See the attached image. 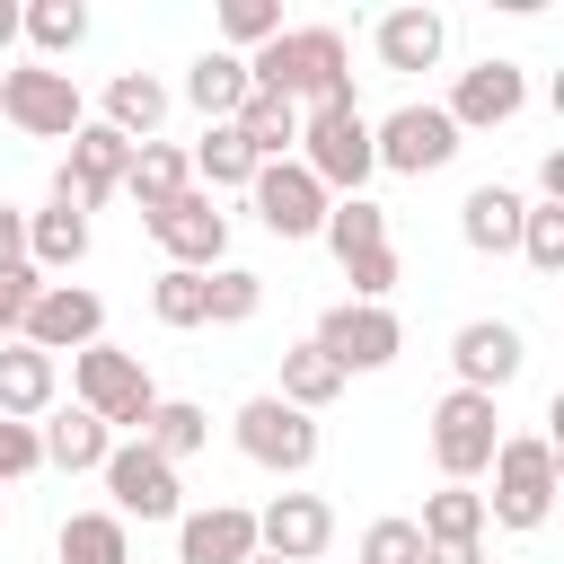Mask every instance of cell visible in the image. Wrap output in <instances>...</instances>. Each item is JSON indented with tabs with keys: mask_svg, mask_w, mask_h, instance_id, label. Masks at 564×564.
Listing matches in <instances>:
<instances>
[{
	"mask_svg": "<svg viewBox=\"0 0 564 564\" xmlns=\"http://www.w3.org/2000/svg\"><path fill=\"white\" fill-rule=\"evenodd\" d=\"M247 88L282 106H326V97H352V53L335 26H282L264 53H247Z\"/></svg>",
	"mask_w": 564,
	"mask_h": 564,
	"instance_id": "cell-1",
	"label": "cell"
},
{
	"mask_svg": "<svg viewBox=\"0 0 564 564\" xmlns=\"http://www.w3.org/2000/svg\"><path fill=\"white\" fill-rule=\"evenodd\" d=\"M485 476H494V494H485V520H494V529H520V538H529V529H546L555 485H564V476H555V441H546V432H502V449H494V467H485Z\"/></svg>",
	"mask_w": 564,
	"mask_h": 564,
	"instance_id": "cell-2",
	"label": "cell"
},
{
	"mask_svg": "<svg viewBox=\"0 0 564 564\" xmlns=\"http://www.w3.org/2000/svg\"><path fill=\"white\" fill-rule=\"evenodd\" d=\"M300 167H308L335 203H344V194H361V185H370V167H379V159H370V115H361L352 97L308 106V115H300Z\"/></svg>",
	"mask_w": 564,
	"mask_h": 564,
	"instance_id": "cell-3",
	"label": "cell"
},
{
	"mask_svg": "<svg viewBox=\"0 0 564 564\" xmlns=\"http://www.w3.org/2000/svg\"><path fill=\"white\" fill-rule=\"evenodd\" d=\"M70 397H79V414H97L106 432H132V441H141V423H150V405H159L150 370H141L123 344H88V352H70Z\"/></svg>",
	"mask_w": 564,
	"mask_h": 564,
	"instance_id": "cell-4",
	"label": "cell"
},
{
	"mask_svg": "<svg viewBox=\"0 0 564 564\" xmlns=\"http://www.w3.org/2000/svg\"><path fill=\"white\" fill-rule=\"evenodd\" d=\"M494 449H502V414H494V397L449 388V397L432 405V458H441V476H449V485H476V476L494 467Z\"/></svg>",
	"mask_w": 564,
	"mask_h": 564,
	"instance_id": "cell-5",
	"label": "cell"
},
{
	"mask_svg": "<svg viewBox=\"0 0 564 564\" xmlns=\"http://www.w3.org/2000/svg\"><path fill=\"white\" fill-rule=\"evenodd\" d=\"M229 432H238V449H247L264 476H308V467H317V414H300V405H282V397H247V405L229 414Z\"/></svg>",
	"mask_w": 564,
	"mask_h": 564,
	"instance_id": "cell-6",
	"label": "cell"
},
{
	"mask_svg": "<svg viewBox=\"0 0 564 564\" xmlns=\"http://www.w3.org/2000/svg\"><path fill=\"white\" fill-rule=\"evenodd\" d=\"M0 115H9L18 132H35V141H70V132L88 123L70 70H53V62H18V70H0Z\"/></svg>",
	"mask_w": 564,
	"mask_h": 564,
	"instance_id": "cell-7",
	"label": "cell"
},
{
	"mask_svg": "<svg viewBox=\"0 0 564 564\" xmlns=\"http://www.w3.org/2000/svg\"><path fill=\"white\" fill-rule=\"evenodd\" d=\"M370 159H379V167H397V176H432V167H449V159H458V123H449L441 106L405 97L397 115H379V123H370Z\"/></svg>",
	"mask_w": 564,
	"mask_h": 564,
	"instance_id": "cell-8",
	"label": "cell"
},
{
	"mask_svg": "<svg viewBox=\"0 0 564 564\" xmlns=\"http://www.w3.org/2000/svg\"><path fill=\"white\" fill-rule=\"evenodd\" d=\"M344 379L352 370H388L397 352H405V326H397V308H370V300H335L326 317H317V335H308Z\"/></svg>",
	"mask_w": 564,
	"mask_h": 564,
	"instance_id": "cell-9",
	"label": "cell"
},
{
	"mask_svg": "<svg viewBox=\"0 0 564 564\" xmlns=\"http://www.w3.org/2000/svg\"><path fill=\"white\" fill-rule=\"evenodd\" d=\"M132 150L141 141H123L115 123H79L70 132V159H62V176H53V203H70V212H97L106 194H123V167H132Z\"/></svg>",
	"mask_w": 564,
	"mask_h": 564,
	"instance_id": "cell-10",
	"label": "cell"
},
{
	"mask_svg": "<svg viewBox=\"0 0 564 564\" xmlns=\"http://www.w3.org/2000/svg\"><path fill=\"white\" fill-rule=\"evenodd\" d=\"M97 476H106V494H115V520H176V511H185V485H176V467H167L150 441H115Z\"/></svg>",
	"mask_w": 564,
	"mask_h": 564,
	"instance_id": "cell-11",
	"label": "cell"
},
{
	"mask_svg": "<svg viewBox=\"0 0 564 564\" xmlns=\"http://www.w3.org/2000/svg\"><path fill=\"white\" fill-rule=\"evenodd\" d=\"M18 344H35V352H88V344H106V300L88 282H44L35 308H26V326H18Z\"/></svg>",
	"mask_w": 564,
	"mask_h": 564,
	"instance_id": "cell-12",
	"label": "cell"
},
{
	"mask_svg": "<svg viewBox=\"0 0 564 564\" xmlns=\"http://www.w3.org/2000/svg\"><path fill=\"white\" fill-rule=\"evenodd\" d=\"M520 106H529V70L520 62H502V53H485L476 70H458V88H449V123L458 132H502V123H520Z\"/></svg>",
	"mask_w": 564,
	"mask_h": 564,
	"instance_id": "cell-13",
	"label": "cell"
},
{
	"mask_svg": "<svg viewBox=\"0 0 564 564\" xmlns=\"http://www.w3.org/2000/svg\"><path fill=\"white\" fill-rule=\"evenodd\" d=\"M141 229H150V238L167 247V264H185V273H212V264L229 256V212H220L203 185H194V194H176L167 212H150Z\"/></svg>",
	"mask_w": 564,
	"mask_h": 564,
	"instance_id": "cell-14",
	"label": "cell"
},
{
	"mask_svg": "<svg viewBox=\"0 0 564 564\" xmlns=\"http://www.w3.org/2000/svg\"><path fill=\"white\" fill-rule=\"evenodd\" d=\"M335 546V502L326 494H273L264 511H256V555H273V564H317Z\"/></svg>",
	"mask_w": 564,
	"mask_h": 564,
	"instance_id": "cell-15",
	"label": "cell"
},
{
	"mask_svg": "<svg viewBox=\"0 0 564 564\" xmlns=\"http://www.w3.org/2000/svg\"><path fill=\"white\" fill-rule=\"evenodd\" d=\"M247 194H256V220H264L273 238H317V229H326V203H335V194H326L300 159L256 167V185H247Z\"/></svg>",
	"mask_w": 564,
	"mask_h": 564,
	"instance_id": "cell-16",
	"label": "cell"
},
{
	"mask_svg": "<svg viewBox=\"0 0 564 564\" xmlns=\"http://www.w3.org/2000/svg\"><path fill=\"white\" fill-rule=\"evenodd\" d=\"M449 361H458V388L494 397V388H511V379H520L529 344H520V326H511V317H467V326L449 335Z\"/></svg>",
	"mask_w": 564,
	"mask_h": 564,
	"instance_id": "cell-17",
	"label": "cell"
},
{
	"mask_svg": "<svg viewBox=\"0 0 564 564\" xmlns=\"http://www.w3.org/2000/svg\"><path fill=\"white\" fill-rule=\"evenodd\" d=\"M247 555H256V511L247 502L176 511V564H247Z\"/></svg>",
	"mask_w": 564,
	"mask_h": 564,
	"instance_id": "cell-18",
	"label": "cell"
},
{
	"mask_svg": "<svg viewBox=\"0 0 564 564\" xmlns=\"http://www.w3.org/2000/svg\"><path fill=\"white\" fill-rule=\"evenodd\" d=\"M370 53H379V70H432V62L449 53V18H441V9H423V0H405V9H379V26H370Z\"/></svg>",
	"mask_w": 564,
	"mask_h": 564,
	"instance_id": "cell-19",
	"label": "cell"
},
{
	"mask_svg": "<svg viewBox=\"0 0 564 564\" xmlns=\"http://www.w3.org/2000/svg\"><path fill=\"white\" fill-rule=\"evenodd\" d=\"M520 212H529L520 185H476V194L458 203V238H467L476 256H520Z\"/></svg>",
	"mask_w": 564,
	"mask_h": 564,
	"instance_id": "cell-20",
	"label": "cell"
},
{
	"mask_svg": "<svg viewBox=\"0 0 564 564\" xmlns=\"http://www.w3.org/2000/svg\"><path fill=\"white\" fill-rule=\"evenodd\" d=\"M53 388H62L53 352H35V344H0V414H9V423L53 414Z\"/></svg>",
	"mask_w": 564,
	"mask_h": 564,
	"instance_id": "cell-21",
	"label": "cell"
},
{
	"mask_svg": "<svg viewBox=\"0 0 564 564\" xmlns=\"http://www.w3.org/2000/svg\"><path fill=\"white\" fill-rule=\"evenodd\" d=\"M123 194L141 203V220H150V212H167L176 194H194L185 150H176V141H141V150H132V167H123Z\"/></svg>",
	"mask_w": 564,
	"mask_h": 564,
	"instance_id": "cell-22",
	"label": "cell"
},
{
	"mask_svg": "<svg viewBox=\"0 0 564 564\" xmlns=\"http://www.w3.org/2000/svg\"><path fill=\"white\" fill-rule=\"evenodd\" d=\"M97 123H115L123 141H159V123H167V88L150 79V70H115L106 79V115Z\"/></svg>",
	"mask_w": 564,
	"mask_h": 564,
	"instance_id": "cell-23",
	"label": "cell"
},
{
	"mask_svg": "<svg viewBox=\"0 0 564 564\" xmlns=\"http://www.w3.org/2000/svg\"><path fill=\"white\" fill-rule=\"evenodd\" d=\"M185 167H194L203 194H238V185H256V150L238 141V123H203V141L185 150Z\"/></svg>",
	"mask_w": 564,
	"mask_h": 564,
	"instance_id": "cell-24",
	"label": "cell"
},
{
	"mask_svg": "<svg viewBox=\"0 0 564 564\" xmlns=\"http://www.w3.org/2000/svg\"><path fill=\"white\" fill-rule=\"evenodd\" d=\"M79 256H88V212H70V203L26 212V264L35 273H70Z\"/></svg>",
	"mask_w": 564,
	"mask_h": 564,
	"instance_id": "cell-25",
	"label": "cell"
},
{
	"mask_svg": "<svg viewBox=\"0 0 564 564\" xmlns=\"http://www.w3.org/2000/svg\"><path fill=\"white\" fill-rule=\"evenodd\" d=\"M35 441H44V467H62V476H88V467H106V449H115V432L97 423V414H53V423H35Z\"/></svg>",
	"mask_w": 564,
	"mask_h": 564,
	"instance_id": "cell-26",
	"label": "cell"
},
{
	"mask_svg": "<svg viewBox=\"0 0 564 564\" xmlns=\"http://www.w3.org/2000/svg\"><path fill=\"white\" fill-rule=\"evenodd\" d=\"M185 106H194V115H203V123H229V115H238V106H247V62H238V53H220V44H212V53H203V62H194V70H185Z\"/></svg>",
	"mask_w": 564,
	"mask_h": 564,
	"instance_id": "cell-27",
	"label": "cell"
},
{
	"mask_svg": "<svg viewBox=\"0 0 564 564\" xmlns=\"http://www.w3.org/2000/svg\"><path fill=\"white\" fill-rule=\"evenodd\" d=\"M229 123H238V141L256 150V167H273V159L300 150V106H282V97H264V88H247V106H238Z\"/></svg>",
	"mask_w": 564,
	"mask_h": 564,
	"instance_id": "cell-28",
	"label": "cell"
},
{
	"mask_svg": "<svg viewBox=\"0 0 564 564\" xmlns=\"http://www.w3.org/2000/svg\"><path fill=\"white\" fill-rule=\"evenodd\" d=\"M282 405H300V414H326L335 397H344V370L317 352V344H282V388H273Z\"/></svg>",
	"mask_w": 564,
	"mask_h": 564,
	"instance_id": "cell-29",
	"label": "cell"
},
{
	"mask_svg": "<svg viewBox=\"0 0 564 564\" xmlns=\"http://www.w3.org/2000/svg\"><path fill=\"white\" fill-rule=\"evenodd\" d=\"M53 555L62 564H132V538H123L115 511H70L62 538H53Z\"/></svg>",
	"mask_w": 564,
	"mask_h": 564,
	"instance_id": "cell-30",
	"label": "cell"
},
{
	"mask_svg": "<svg viewBox=\"0 0 564 564\" xmlns=\"http://www.w3.org/2000/svg\"><path fill=\"white\" fill-rule=\"evenodd\" d=\"M18 35L35 44V62H62V53L88 44V9L79 0H35V9H18Z\"/></svg>",
	"mask_w": 564,
	"mask_h": 564,
	"instance_id": "cell-31",
	"label": "cell"
},
{
	"mask_svg": "<svg viewBox=\"0 0 564 564\" xmlns=\"http://www.w3.org/2000/svg\"><path fill=\"white\" fill-rule=\"evenodd\" d=\"M141 441H150L167 467H185V458L212 441V414H203V405H185V397H159V405H150V423H141Z\"/></svg>",
	"mask_w": 564,
	"mask_h": 564,
	"instance_id": "cell-32",
	"label": "cell"
},
{
	"mask_svg": "<svg viewBox=\"0 0 564 564\" xmlns=\"http://www.w3.org/2000/svg\"><path fill=\"white\" fill-rule=\"evenodd\" d=\"M423 546H458V538H485V494L476 485H441L432 502H423Z\"/></svg>",
	"mask_w": 564,
	"mask_h": 564,
	"instance_id": "cell-33",
	"label": "cell"
},
{
	"mask_svg": "<svg viewBox=\"0 0 564 564\" xmlns=\"http://www.w3.org/2000/svg\"><path fill=\"white\" fill-rule=\"evenodd\" d=\"M326 247H335V264L344 256H361V247H388V212L370 203V194H344V203H326V229H317Z\"/></svg>",
	"mask_w": 564,
	"mask_h": 564,
	"instance_id": "cell-34",
	"label": "cell"
},
{
	"mask_svg": "<svg viewBox=\"0 0 564 564\" xmlns=\"http://www.w3.org/2000/svg\"><path fill=\"white\" fill-rule=\"evenodd\" d=\"M256 308H264V282L247 264H212L203 273V326H247Z\"/></svg>",
	"mask_w": 564,
	"mask_h": 564,
	"instance_id": "cell-35",
	"label": "cell"
},
{
	"mask_svg": "<svg viewBox=\"0 0 564 564\" xmlns=\"http://www.w3.org/2000/svg\"><path fill=\"white\" fill-rule=\"evenodd\" d=\"M220 35H229L220 53H238V62L264 53V44L282 35V0H220Z\"/></svg>",
	"mask_w": 564,
	"mask_h": 564,
	"instance_id": "cell-36",
	"label": "cell"
},
{
	"mask_svg": "<svg viewBox=\"0 0 564 564\" xmlns=\"http://www.w3.org/2000/svg\"><path fill=\"white\" fill-rule=\"evenodd\" d=\"M520 256H529V273H564V203L520 212Z\"/></svg>",
	"mask_w": 564,
	"mask_h": 564,
	"instance_id": "cell-37",
	"label": "cell"
},
{
	"mask_svg": "<svg viewBox=\"0 0 564 564\" xmlns=\"http://www.w3.org/2000/svg\"><path fill=\"white\" fill-rule=\"evenodd\" d=\"M150 317H159V326H176V335H185V326H203V273L167 264V273L150 282Z\"/></svg>",
	"mask_w": 564,
	"mask_h": 564,
	"instance_id": "cell-38",
	"label": "cell"
},
{
	"mask_svg": "<svg viewBox=\"0 0 564 564\" xmlns=\"http://www.w3.org/2000/svg\"><path fill=\"white\" fill-rule=\"evenodd\" d=\"M35 291H44V273H35L26 256H0V344H18V326H26Z\"/></svg>",
	"mask_w": 564,
	"mask_h": 564,
	"instance_id": "cell-39",
	"label": "cell"
},
{
	"mask_svg": "<svg viewBox=\"0 0 564 564\" xmlns=\"http://www.w3.org/2000/svg\"><path fill=\"white\" fill-rule=\"evenodd\" d=\"M352 564H423V529L414 520H370Z\"/></svg>",
	"mask_w": 564,
	"mask_h": 564,
	"instance_id": "cell-40",
	"label": "cell"
},
{
	"mask_svg": "<svg viewBox=\"0 0 564 564\" xmlns=\"http://www.w3.org/2000/svg\"><path fill=\"white\" fill-rule=\"evenodd\" d=\"M344 282H352V300L388 308V291H397V247H361V256H344Z\"/></svg>",
	"mask_w": 564,
	"mask_h": 564,
	"instance_id": "cell-41",
	"label": "cell"
},
{
	"mask_svg": "<svg viewBox=\"0 0 564 564\" xmlns=\"http://www.w3.org/2000/svg\"><path fill=\"white\" fill-rule=\"evenodd\" d=\"M35 467H44L35 423H9V414H0V485H18V476H35Z\"/></svg>",
	"mask_w": 564,
	"mask_h": 564,
	"instance_id": "cell-42",
	"label": "cell"
},
{
	"mask_svg": "<svg viewBox=\"0 0 564 564\" xmlns=\"http://www.w3.org/2000/svg\"><path fill=\"white\" fill-rule=\"evenodd\" d=\"M538 203H564V150L538 159Z\"/></svg>",
	"mask_w": 564,
	"mask_h": 564,
	"instance_id": "cell-43",
	"label": "cell"
},
{
	"mask_svg": "<svg viewBox=\"0 0 564 564\" xmlns=\"http://www.w3.org/2000/svg\"><path fill=\"white\" fill-rule=\"evenodd\" d=\"M423 564H485V538H458V546H423Z\"/></svg>",
	"mask_w": 564,
	"mask_h": 564,
	"instance_id": "cell-44",
	"label": "cell"
},
{
	"mask_svg": "<svg viewBox=\"0 0 564 564\" xmlns=\"http://www.w3.org/2000/svg\"><path fill=\"white\" fill-rule=\"evenodd\" d=\"M18 44V0H0V53Z\"/></svg>",
	"mask_w": 564,
	"mask_h": 564,
	"instance_id": "cell-45",
	"label": "cell"
},
{
	"mask_svg": "<svg viewBox=\"0 0 564 564\" xmlns=\"http://www.w3.org/2000/svg\"><path fill=\"white\" fill-rule=\"evenodd\" d=\"M247 564H273V555H247Z\"/></svg>",
	"mask_w": 564,
	"mask_h": 564,
	"instance_id": "cell-46",
	"label": "cell"
}]
</instances>
